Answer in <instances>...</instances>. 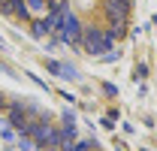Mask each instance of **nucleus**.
<instances>
[{"mask_svg": "<svg viewBox=\"0 0 157 151\" xmlns=\"http://www.w3.org/2000/svg\"><path fill=\"white\" fill-rule=\"evenodd\" d=\"M78 48L85 52V55H94L100 57L103 52H112L115 48V39L109 37V30L106 27H82V39H78Z\"/></svg>", "mask_w": 157, "mask_h": 151, "instance_id": "obj_1", "label": "nucleus"}, {"mask_svg": "<svg viewBox=\"0 0 157 151\" xmlns=\"http://www.w3.org/2000/svg\"><path fill=\"white\" fill-rule=\"evenodd\" d=\"M55 37H58L60 42L76 45V48H78V39H82V21L76 18V12H73L70 6H67L63 15H60V24H58V30H55Z\"/></svg>", "mask_w": 157, "mask_h": 151, "instance_id": "obj_2", "label": "nucleus"}, {"mask_svg": "<svg viewBox=\"0 0 157 151\" xmlns=\"http://www.w3.org/2000/svg\"><path fill=\"white\" fill-rule=\"evenodd\" d=\"M130 9H133V0H103V12H106V18L127 21V18H130Z\"/></svg>", "mask_w": 157, "mask_h": 151, "instance_id": "obj_3", "label": "nucleus"}, {"mask_svg": "<svg viewBox=\"0 0 157 151\" xmlns=\"http://www.w3.org/2000/svg\"><path fill=\"white\" fill-rule=\"evenodd\" d=\"M45 70L52 76H58V79H78V70L67 60H45Z\"/></svg>", "mask_w": 157, "mask_h": 151, "instance_id": "obj_4", "label": "nucleus"}, {"mask_svg": "<svg viewBox=\"0 0 157 151\" xmlns=\"http://www.w3.org/2000/svg\"><path fill=\"white\" fill-rule=\"evenodd\" d=\"M24 9H27V18H30V15L45 18L48 9H52V3H48V0H24Z\"/></svg>", "mask_w": 157, "mask_h": 151, "instance_id": "obj_5", "label": "nucleus"}, {"mask_svg": "<svg viewBox=\"0 0 157 151\" xmlns=\"http://www.w3.org/2000/svg\"><path fill=\"white\" fill-rule=\"evenodd\" d=\"M30 37H33V39H42V37H48V27H45V21H42V18L30 24Z\"/></svg>", "mask_w": 157, "mask_h": 151, "instance_id": "obj_6", "label": "nucleus"}, {"mask_svg": "<svg viewBox=\"0 0 157 151\" xmlns=\"http://www.w3.org/2000/svg\"><path fill=\"white\" fill-rule=\"evenodd\" d=\"M103 91H106L109 97H115V94H118V88H115V85H103Z\"/></svg>", "mask_w": 157, "mask_h": 151, "instance_id": "obj_7", "label": "nucleus"}, {"mask_svg": "<svg viewBox=\"0 0 157 151\" xmlns=\"http://www.w3.org/2000/svg\"><path fill=\"white\" fill-rule=\"evenodd\" d=\"M91 151H100V148H97V145H94V148H91Z\"/></svg>", "mask_w": 157, "mask_h": 151, "instance_id": "obj_8", "label": "nucleus"}, {"mask_svg": "<svg viewBox=\"0 0 157 151\" xmlns=\"http://www.w3.org/2000/svg\"><path fill=\"white\" fill-rule=\"evenodd\" d=\"M0 3H6V0H0Z\"/></svg>", "mask_w": 157, "mask_h": 151, "instance_id": "obj_9", "label": "nucleus"}]
</instances>
